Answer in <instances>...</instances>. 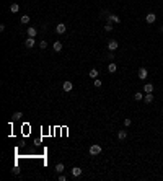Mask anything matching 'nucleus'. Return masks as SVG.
Listing matches in <instances>:
<instances>
[{
    "instance_id": "nucleus-1",
    "label": "nucleus",
    "mask_w": 163,
    "mask_h": 181,
    "mask_svg": "<svg viewBox=\"0 0 163 181\" xmlns=\"http://www.w3.org/2000/svg\"><path fill=\"white\" fill-rule=\"evenodd\" d=\"M88 153H90L91 157H96V155H100V153H101V145H98V144H93L90 148H88Z\"/></svg>"
},
{
    "instance_id": "nucleus-2",
    "label": "nucleus",
    "mask_w": 163,
    "mask_h": 181,
    "mask_svg": "<svg viewBox=\"0 0 163 181\" xmlns=\"http://www.w3.org/2000/svg\"><path fill=\"white\" fill-rule=\"evenodd\" d=\"M117 47H119V42H117L116 39H111V41L108 42V49L111 51V52H114V51L117 49Z\"/></svg>"
},
{
    "instance_id": "nucleus-3",
    "label": "nucleus",
    "mask_w": 163,
    "mask_h": 181,
    "mask_svg": "<svg viewBox=\"0 0 163 181\" xmlns=\"http://www.w3.org/2000/svg\"><path fill=\"white\" fill-rule=\"evenodd\" d=\"M145 21H147L148 25H153L157 21V15L155 13H147V16H145Z\"/></svg>"
},
{
    "instance_id": "nucleus-4",
    "label": "nucleus",
    "mask_w": 163,
    "mask_h": 181,
    "mask_svg": "<svg viewBox=\"0 0 163 181\" xmlns=\"http://www.w3.org/2000/svg\"><path fill=\"white\" fill-rule=\"evenodd\" d=\"M106 20H109V21H113L114 25H119V23H121V18H119V16H117V15H114V13H109Z\"/></svg>"
},
{
    "instance_id": "nucleus-5",
    "label": "nucleus",
    "mask_w": 163,
    "mask_h": 181,
    "mask_svg": "<svg viewBox=\"0 0 163 181\" xmlns=\"http://www.w3.org/2000/svg\"><path fill=\"white\" fill-rule=\"evenodd\" d=\"M65 31H67V26H65L64 23H59V25L56 26V33L57 34H64Z\"/></svg>"
},
{
    "instance_id": "nucleus-6",
    "label": "nucleus",
    "mask_w": 163,
    "mask_h": 181,
    "mask_svg": "<svg viewBox=\"0 0 163 181\" xmlns=\"http://www.w3.org/2000/svg\"><path fill=\"white\" fill-rule=\"evenodd\" d=\"M147 75H148V70L145 69V67H140V69H139V78H140V80H145V78H147Z\"/></svg>"
},
{
    "instance_id": "nucleus-7",
    "label": "nucleus",
    "mask_w": 163,
    "mask_h": 181,
    "mask_svg": "<svg viewBox=\"0 0 163 181\" xmlns=\"http://www.w3.org/2000/svg\"><path fill=\"white\" fill-rule=\"evenodd\" d=\"M72 88H73V83H72V82L65 80V82L62 83V90H64V91H72Z\"/></svg>"
},
{
    "instance_id": "nucleus-8",
    "label": "nucleus",
    "mask_w": 163,
    "mask_h": 181,
    "mask_svg": "<svg viewBox=\"0 0 163 181\" xmlns=\"http://www.w3.org/2000/svg\"><path fill=\"white\" fill-rule=\"evenodd\" d=\"M34 44H36V41H34V38H31V36H28V39L25 41V46L28 47V49H31Z\"/></svg>"
},
{
    "instance_id": "nucleus-9",
    "label": "nucleus",
    "mask_w": 163,
    "mask_h": 181,
    "mask_svg": "<svg viewBox=\"0 0 163 181\" xmlns=\"http://www.w3.org/2000/svg\"><path fill=\"white\" fill-rule=\"evenodd\" d=\"M80 175H82V168H78V166H73V168H72V176H73V178H78Z\"/></svg>"
},
{
    "instance_id": "nucleus-10",
    "label": "nucleus",
    "mask_w": 163,
    "mask_h": 181,
    "mask_svg": "<svg viewBox=\"0 0 163 181\" xmlns=\"http://www.w3.org/2000/svg\"><path fill=\"white\" fill-rule=\"evenodd\" d=\"M26 33H28V36L34 38V36H36V34H38V29L34 28V26H29V28H28V31H26Z\"/></svg>"
},
{
    "instance_id": "nucleus-11",
    "label": "nucleus",
    "mask_w": 163,
    "mask_h": 181,
    "mask_svg": "<svg viewBox=\"0 0 163 181\" xmlns=\"http://www.w3.org/2000/svg\"><path fill=\"white\" fill-rule=\"evenodd\" d=\"M113 29H114V23L108 20V21H106V25H104V31H108V33H109V31H113Z\"/></svg>"
},
{
    "instance_id": "nucleus-12",
    "label": "nucleus",
    "mask_w": 163,
    "mask_h": 181,
    "mask_svg": "<svg viewBox=\"0 0 163 181\" xmlns=\"http://www.w3.org/2000/svg\"><path fill=\"white\" fill-rule=\"evenodd\" d=\"M144 91H145V93H153V85H152V83H145V85H144Z\"/></svg>"
},
{
    "instance_id": "nucleus-13",
    "label": "nucleus",
    "mask_w": 163,
    "mask_h": 181,
    "mask_svg": "<svg viewBox=\"0 0 163 181\" xmlns=\"http://www.w3.org/2000/svg\"><path fill=\"white\" fill-rule=\"evenodd\" d=\"M52 47H54L56 52H60V51H62V42H60V41H56L54 44H52Z\"/></svg>"
},
{
    "instance_id": "nucleus-14",
    "label": "nucleus",
    "mask_w": 163,
    "mask_h": 181,
    "mask_svg": "<svg viewBox=\"0 0 163 181\" xmlns=\"http://www.w3.org/2000/svg\"><path fill=\"white\" fill-rule=\"evenodd\" d=\"M116 70H117V65L114 64V62H111V64L108 65V72H109V73H114Z\"/></svg>"
},
{
    "instance_id": "nucleus-15",
    "label": "nucleus",
    "mask_w": 163,
    "mask_h": 181,
    "mask_svg": "<svg viewBox=\"0 0 163 181\" xmlns=\"http://www.w3.org/2000/svg\"><path fill=\"white\" fill-rule=\"evenodd\" d=\"M117 139H119V140L127 139V131H119V132H117Z\"/></svg>"
},
{
    "instance_id": "nucleus-16",
    "label": "nucleus",
    "mask_w": 163,
    "mask_h": 181,
    "mask_svg": "<svg viewBox=\"0 0 163 181\" xmlns=\"http://www.w3.org/2000/svg\"><path fill=\"white\" fill-rule=\"evenodd\" d=\"M29 20H31V18H29V15H21V25H28L29 23Z\"/></svg>"
},
{
    "instance_id": "nucleus-17",
    "label": "nucleus",
    "mask_w": 163,
    "mask_h": 181,
    "mask_svg": "<svg viewBox=\"0 0 163 181\" xmlns=\"http://www.w3.org/2000/svg\"><path fill=\"white\" fill-rule=\"evenodd\" d=\"M18 10H20V5H18V3H12V5H10V12H12V13H18Z\"/></svg>"
},
{
    "instance_id": "nucleus-18",
    "label": "nucleus",
    "mask_w": 163,
    "mask_h": 181,
    "mask_svg": "<svg viewBox=\"0 0 163 181\" xmlns=\"http://www.w3.org/2000/svg\"><path fill=\"white\" fill-rule=\"evenodd\" d=\"M144 101H145V103H152V101H153V93H147L144 96Z\"/></svg>"
},
{
    "instance_id": "nucleus-19",
    "label": "nucleus",
    "mask_w": 163,
    "mask_h": 181,
    "mask_svg": "<svg viewBox=\"0 0 163 181\" xmlns=\"http://www.w3.org/2000/svg\"><path fill=\"white\" fill-rule=\"evenodd\" d=\"M64 170H65L64 163H57V165H56V171H57V173H64Z\"/></svg>"
},
{
    "instance_id": "nucleus-20",
    "label": "nucleus",
    "mask_w": 163,
    "mask_h": 181,
    "mask_svg": "<svg viewBox=\"0 0 163 181\" xmlns=\"http://www.w3.org/2000/svg\"><path fill=\"white\" fill-rule=\"evenodd\" d=\"M134 100L135 101H142L144 100V93H142V91H137V93L134 95Z\"/></svg>"
},
{
    "instance_id": "nucleus-21",
    "label": "nucleus",
    "mask_w": 163,
    "mask_h": 181,
    "mask_svg": "<svg viewBox=\"0 0 163 181\" xmlns=\"http://www.w3.org/2000/svg\"><path fill=\"white\" fill-rule=\"evenodd\" d=\"M21 118H23V113H20V111H16L15 114H13V118H12V119H13V121H20V119H21Z\"/></svg>"
},
{
    "instance_id": "nucleus-22",
    "label": "nucleus",
    "mask_w": 163,
    "mask_h": 181,
    "mask_svg": "<svg viewBox=\"0 0 163 181\" xmlns=\"http://www.w3.org/2000/svg\"><path fill=\"white\" fill-rule=\"evenodd\" d=\"M88 75H90V78H96V77H98V70H96V69H91L90 72H88Z\"/></svg>"
},
{
    "instance_id": "nucleus-23",
    "label": "nucleus",
    "mask_w": 163,
    "mask_h": 181,
    "mask_svg": "<svg viewBox=\"0 0 163 181\" xmlns=\"http://www.w3.org/2000/svg\"><path fill=\"white\" fill-rule=\"evenodd\" d=\"M93 85H95L96 88H100V87H101V80H100V78H95V82H93Z\"/></svg>"
},
{
    "instance_id": "nucleus-24",
    "label": "nucleus",
    "mask_w": 163,
    "mask_h": 181,
    "mask_svg": "<svg viewBox=\"0 0 163 181\" xmlns=\"http://www.w3.org/2000/svg\"><path fill=\"white\" fill-rule=\"evenodd\" d=\"M39 47H41V49H46V47H47V41H41V42H39Z\"/></svg>"
},
{
    "instance_id": "nucleus-25",
    "label": "nucleus",
    "mask_w": 163,
    "mask_h": 181,
    "mask_svg": "<svg viewBox=\"0 0 163 181\" xmlns=\"http://www.w3.org/2000/svg\"><path fill=\"white\" fill-rule=\"evenodd\" d=\"M131 124H132V121H131L129 118H126V119H124V126H126V127H129Z\"/></svg>"
},
{
    "instance_id": "nucleus-26",
    "label": "nucleus",
    "mask_w": 163,
    "mask_h": 181,
    "mask_svg": "<svg viewBox=\"0 0 163 181\" xmlns=\"http://www.w3.org/2000/svg\"><path fill=\"white\" fill-rule=\"evenodd\" d=\"M59 181H67V176H65L64 173H60L59 175Z\"/></svg>"
},
{
    "instance_id": "nucleus-27",
    "label": "nucleus",
    "mask_w": 163,
    "mask_h": 181,
    "mask_svg": "<svg viewBox=\"0 0 163 181\" xmlns=\"http://www.w3.org/2000/svg\"><path fill=\"white\" fill-rule=\"evenodd\" d=\"M12 171H13V175H18V173H20V170H18V168H16V166H15V168H13Z\"/></svg>"
},
{
    "instance_id": "nucleus-28",
    "label": "nucleus",
    "mask_w": 163,
    "mask_h": 181,
    "mask_svg": "<svg viewBox=\"0 0 163 181\" xmlns=\"http://www.w3.org/2000/svg\"><path fill=\"white\" fill-rule=\"evenodd\" d=\"M160 31H161V33H163V26H161V28H160Z\"/></svg>"
}]
</instances>
